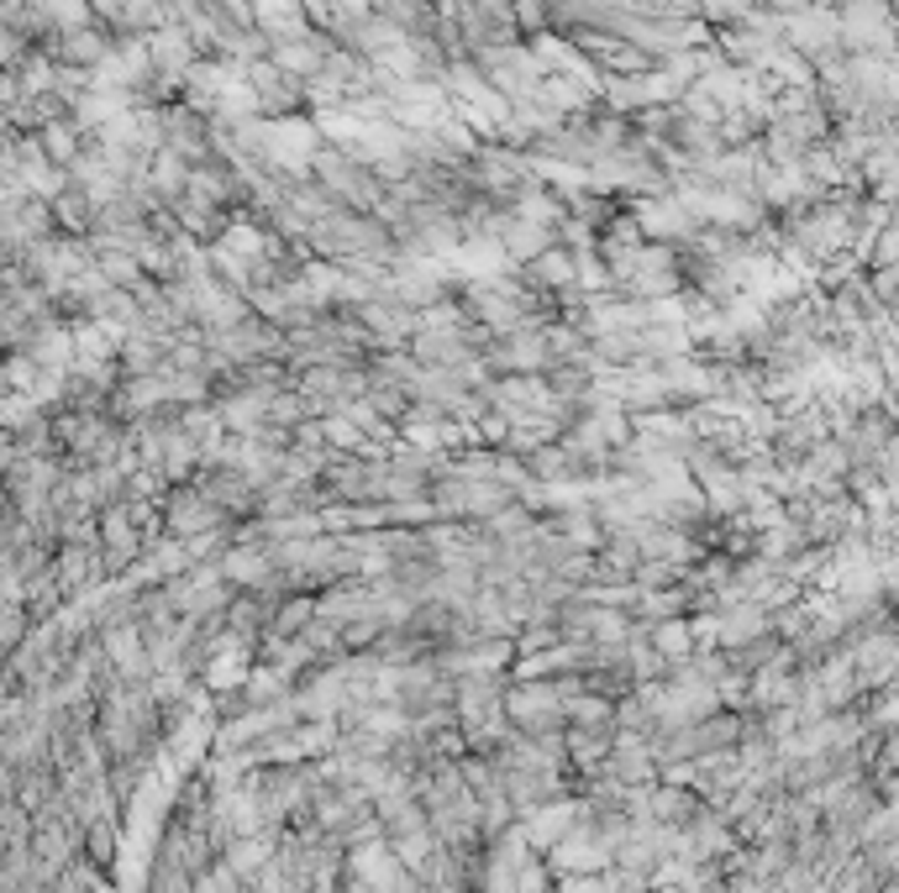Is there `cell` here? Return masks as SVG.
<instances>
[{"mask_svg": "<svg viewBox=\"0 0 899 893\" xmlns=\"http://www.w3.org/2000/svg\"><path fill=\"white\" fill-rule=\"evenodd\" d=\"M842 26V43L853 47H889V11H884V0H857L847 17H836Z\"/></svg>", "mask_w": 899, "mask_h": 893, "instance_id": "obj_3", "label": "cell"}, {"mask_svg": "<svg viewBox=\"0 0 899 893\" xmlns=\"http://www.w3.org/2000/svg\"><path fill=\"white\" fill-rule=\"evenodd\" d=\"M484 79L500 89V95H537L542 85V64L531 59V47H516V43H500V47H484Z\"/></svg>", "mask_w": 899, "mask_h": 893, "instance_id": "obj_1", "label": "cell"}, {"mask_svg": "<svg viewBox=\"0 0 899 893\" xmlns=\"http://www.w3.org/2000/svg\"><path fill=\"white\" fill-rule=\"evenodd\" d=\"M369 6H373V0H327V17H331V22H342V26H352V22H363V17H369Z\"/></svg>", "mask_w": 899, "mask_h": 893, "instance_id": "obj_7", "label": "cell"}, {"mask_svg": "<svg viewBox=\"0 0 899 893\" xmlns=\"http://www.w3.org/2000/svg\"><path fill=\"white\" fill-rule=\"evenodd\" d=\"M531 274H537V284L569 289V284H573V258L563 253V247H548V253H537V258H531Z\"/></svg>", "mask_w": 899, "mask_h": 893, "instance_id": "obj_6", "label": "cell"}, {"mask_svg": "<svg viewBox=\"0 0 899 893\" xmlns=\"http://www.w3.org/2000/svg\"><path fill=\"white\" fill-rule=\"evenodd\" d=\"M705 6H710L716 17H747V11H752V0H705Z\"/></svg>", "mask_w": 899, "mask_h": 893, "instance_id": "obj_8", "label": "cell"}, {"mask_svg": "<svg viewBox=\"0 0 899 893\" xmlns=\"http://www.w3.org/2000/svg\"><path fill=\"white\" fill-rule=\"evenodd\" d=\"M552 352H548V337H537V331H527V337H510L505 348H495V363L510 373H521V369H542Z\"/></svg>", "mask_w": 899, "mask_h": 893, "instance_id": "obj_5", "label": "cell"}, {"mask_svg": "<svg viewBox=\"0 0 899 893\" xmlns=\"http://www.w3.org/2000/svg\"><path fill=\"white\" fill-rule=\"evenodd\" d=\"M779 32H784L800 53H832V47L842 43V26H836L832 11H794V17H784Z\"/></svg>", "mask_w": 899, "mask_h": 893, "instance_id": "obj_2", "label": "cell"}, {"mask_svg": "<svg viewBox=\"0 0 899 893\" xmlns=\"http://www.w3.org/2000/svg\"><path fill=\"white\" fill-rule=\"evenodd\" d=\"M636 226H642L647 237H689L695 216L679 205V195H653V200L636 205Z\"/></svg>", "mask_w": 899, "mask_h": 893, "instance_id": "obj_4", "label": "cell"}]
</instances>
